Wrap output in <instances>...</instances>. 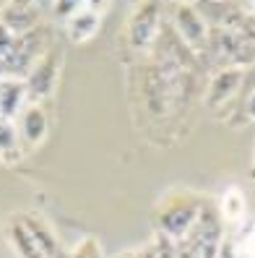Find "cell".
<instances>
[{
  "mask_svg": "<svg viewBox=\"0 0 255 258\" xmlns=\"http://www.w3.org/2000/svg\"><path fill=\"white\" fill-rule=\"evenodd\" d=\"M221 211L229 222H239L245 217V196L239 188H229L221 196Z\"/></svg>",
  "mask_w": 255,
  "mask_h": 258,
  "instance_id": "9c48e42d",
  "label": "cell"
},
{
  "mask_svg": "<svg viewBox=\"0 0 255 258\" xmlns=\"http://www.w3.org/2000/svg\"><path fill=\"white\" fill-rule=\"evenodd\" d=\"M83 6H86V8H92V11H97V13H99V11H102L104 6H107V0H83Z\"/></svg>",
  "mask_w": 255,
  "mask_h": 258,
  "instance_id": "9a60e30c",
  "label": "cell"
},
{
  "mask_svg": "<svg viewBox=\"0 0 255 258\" xmlns=\"http://www.w3.org/2000/svg\"><path fill=\"white\" fill-rule=\"evenodd\" d=\"M19 117V131L26 144H39L47 133V115L42 112L39 104H24V110L16 115Z\"/></svg>",
  "mask_w": 255,
  "mask_h": 258,
  "instance_id": "3957f363",
  "label": "cell"
},
{
  "mask_svg": "<svg viewBox=\"0 0 255 258\" xmlns=\"http://www.w3.org/2000/svg\"><path fill=\"white\" fill-rule=\"evenodd\" d=\"M250 3H252V8H255V0H250Z\"/></svg>",
  "mask_w": 255,
  "mask_h": 258,
  "instance_id": "ffe728a7",
  "label": "cell"
},
{
  "mask_svg": "<svg viewBox=\"0 0 255 258\" xmlns=\"http://www.w3.org/2000/svg\"><path fill=\"white\" fill-rule=\"evenodd\" d=\"M24 227H26V232L32 235V240L37 242V248H39V253H42L44 258H65L63 250H60V245H57L55 235H52V230H50V227L44 224L42 219L26 217V219H24Z\"/></svg>",
  "mask_w": 255,
  "mask_h": 258,
  "instance_id": "277c9868",
  "label": "cell"
},
{
  "mask_svg": "<svg viewBox=\"0 0 255 258\" xmlns=\"http://www.w3.org/2000/svg\"><path fill=\"white\" fill-rule=\"evenodd\" d=\"M219 258H239V255H237V250H234L232 242H224L221 250H219Z\"/></svg>",
  "mask_w": 255,
  "mask_h": 258,
  "instance_id": "5bb4252c",
  "label": "cell"
},
{
  "mask_svg": "<svg viewBox=\"0 0 255 258\" xmlns=\"http://www.w3.org/2000/svg\"><path fill=\"white\" fill-rule=\"evenodd\" d=\"M239 258H252V255H247V253H242V255H239Z\"/></svg>",
  "mask_w": 255,
  "mask_h": 258,
  "instance_id": "d6986e66",
  "label": "cell"
},
{
  "mask_svg": "<svg viewBox=\"0 0 255 258\" xmlns=\"http://www.w3.org/2000/svg\"><path fill=\"white\" fill-rule=\"evenodd\" d=\"M57 66H60L57 52H47V55L37 57L32 71L26 73V94L32 99L47 97L55 86V79H57Z\"/></svg>",
  "mask_w": 255,
  "mask_h": 258,
  "instance_id": "6da1fadb",
  "label": "cell"
},
{
  "mask_svg": "<svg viewBox=\"0 0 255 258\" xmlns=\"http://www.w3.org/2000/svg\"><path fill=\"white\" fill-rule=\"evenodd\" d=\"M146 258H151V255H146Z\"/></svg>",
  "mask_w": 255,
  "mask_h": 258,
  "instance_id": "44dd1931",
  "label": "cell"
},
{
  "mask_svg": "<svg viewBox=\"0 0 255 258\" xmlns=\"http://www.w3.org/2000/svg\"><path fill=\"white\" fill-rule=\"evenodd\" d=\"M237 86H239V71H224V73H219L214 86H211V104H219L221 99H227Z\"/></svg>",
  "mask_w": 255,
  "mask_h": 258,
  "instance_id": "ba28073f",
  "label": "cell"
},
{
  "mask_svg": "<svg viewBox=\"0 0 255 258\" xmlns=\"http://www.w3.org/2000/svg\"><path fill=\"white\" fill-rule=\"evenodd\" d=\"M242 253H247V255H252L255 258V227L245 235V240H242Z\"/></svg>",
  "mask_w": 255,
  "mask_h": 258,
  "instance_id": "4fadbf2b",
  "label": "cell"
},
{
  "mask_svg": "<svg viewBox=\"0 0 255 258\" xmlns=\"http://www.w3.org/2000/svg\"><path fill=\"white\" fill-rule=\"evenodd\" d=\"M13 39H16V34H13V29H11L3 19H0V55H6V52L11 50Z\"/></svg>",
  "mask_w": 255,
  "mask_h": 258,
  "instance_id": "8fae6325",
  "label": "cell"
},
{
  "mask_svg": "<svg viewBox=\"0 0 255 258\" xmlns=\"http://www.w3.org/2000/svg\"><path fill=\"white\" fill-rule=\"evenodd\" d=\"M19 149V128L13 125L11 117L0 115V154H11Z\"/></svg>",
  "mask_w": 255,
  "mask_h": 258,
  "instance_id": "30bf717a",
  "label": "cell"
},
{
  "mask_svg": "<svg viewBox=\"0 0 255 258\" xmlns=\"http://www.w3.org/2000/svg\"><path fill=\"white\" fill-rule=\"evenodd\" d=\"M11 240H13V245H16L21 258H44L39 253V248H37V242L32 240V235L26 232L24 224H13L11 227Z\"/></svg>",
  "mask_w": 255,
  "mask_h": 258,
  "instance_id": "52a82bcc",
  "label": "cell"
},
{
  "mask_svg": "<svg viewBox=\"0 0 255 258\" xmlns=\"http://www.w3.org/2000/svg\"><path fill=\"white\" fill-rule=\"evenodd\" d=\"M247 115L250 117H255V94L250 97V102H247Z\"/></svg>",
  "mask_w": 255,
  "mask_h": 258,
  "instance_id": "2e32d148",
  "label": "cell"
},
{
  "mask_svg": "<svg viewBox=\"0 0 255 258\" xmlns=\"http://www.w3.org/2000/svg\"><path fill=\"white\" fill-rule=\"evenodd\" d=\"M73 258H99V248H97V242L94 240H86L83 242V248L73 255Z\"/></svg>",
  "mask_w": 255,
  "mask_h": 258,
  "instance_id": "7c38bea8",
  "label": "cell"
},
{
  "mask_svg": "<svg viewBox=\"0 0 255 258\" xmlns=\"http://www.w3.org/2000/svg\"><path fill=\"white\" fill-rule=\"evenodd\" d=\"M65 24H68V37L70 39H76V42L92 39L97 34V29H99V13L81 6L76 13H70V16L65 19Z\"/></svg>",
  "mask_w": 255,
  "mask_h": 258,
  "instance_id": "5b68a950",
  "label": "cell"
},
{
  "mask_svg": "<svg viewBox=\"0 0 255 258\" xmlns=\"http://www.w3.org/2000/svg\"><path fill=\"white\" fill-rule=\"evenodd\" d=\"M8 71H6V57L3 55H0V79H3V76H6Z\"/></svg>",
  "mask_w": 255,
  "mask_h": 258,
  "instance_id": "ac0fdd59",
  "label": "cell"
},
{
  "mask_svg": "<svg viewBox=\"0 0 255 258\" xmlns=\"http://www.w3.org/2000/svg\"><path fill=\"white\" fill-rule=\"evenodd\" d=\"M13 6H19V8H29V6H32V0H13Z\"/></svg>",
  "mask_w": 255,
  "mask_h": 258,
  "instance_id": "e0dca14e",
  "label": "cell"
},
{
  "mask_svg": "<svg viewBox=\"0 0 255 258\" xmlns=\"http://www.w3.org/2000/svg\"><path fill=\"white\" fill-rule=\"evenodd\" d=\"M177 26H180V32H183V37L190 44H201L206 39V24H203V19L193 8H188V6L177 11Z\"/></svg>",
  "mask_w": 255,
  "mask_h": 258,
  "instance_id": "8992f818",
  "label": "cell"
},
{
  "mask_svg": "<svg viewBox=\"0 0 255 258\" xmlns=\"http://www.w3.org/2000/svg\"><path fill=\"white\" fill-rule=\"evenodd\" d=\"M29 94H26V81L21 79H13V76H3L0 79V115L3 117H16L21 110H24V104H26Z\"/></svg>",
  "mask_w": 255,
  "mask_h": 258,
  "instance_id": "7a4b0ae2",
  "label": "cell"
}]
</instances>
